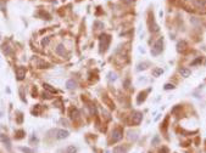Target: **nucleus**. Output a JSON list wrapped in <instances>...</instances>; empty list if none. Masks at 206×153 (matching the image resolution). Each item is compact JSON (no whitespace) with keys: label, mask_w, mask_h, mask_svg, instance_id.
<instances>
[{"label":"nucleus","mask_w":206,"mask_h":153,"mask_svg":"<svg viewBox=\"0 0 206 153\" xmlns=\"http://www.w3.org/2000/svg\"><path fill=\"white\" fill-rule=\"evenodd\" d=\"M0 140H1V142L4 144L5 147L7 148V151H11V141H10L9 137L4 134H0Z\"/></svg>","instance_id":"7"},{"label":"nucleus","mask_w":206,"mask_h":153,"mask_svg":"<svg viewBox=\"0 0 206 153\" xmlns=\"http://www.w3.org/2000/svg\"><path fill=\"white\" fill-rule=\"evenodd\" d=\"M66 153H77V148L73 145H70V146L66 147Z\"/></svg>","instance_id":"18"},{"label":"nucleus","mask_w":206,"mask_h":153,"mask_svg":"<svg viewBox=\"0 0 206 153\" xmlns=\"http://www.w3.org/2000/svg\"><path fill=\"white\" fill-rule=\"evenodd\" d=\"M23 136H24V131H23V130H17V131L15 132V137H16L17 140L23 139Z\"/></svg>","instance_id":"17"},{"label":"nucleus","mask_w":206,"mask_h":153,"mask_svg":"<svg viewBox=\"0 0 206 153\" xmlns=\"http://www.w3.org/2000/svg\"><path fill=\"white\" fill-rule=\"evenodd\" d=\"M43 95H44V96H43V97H44V98H45V97H47V98H50V97H51V96H50V94L44 93V94H43Z\"/></svg>","instance_id":"32"},{"label":"nucleus","mask_w":206,"mask_h":153,"mask_svg":"<svg viewBox=\"0 0 206 153\" xmlns=\"http://www.w3.org/2000/svg\"><path fill=\"white\" fill-rule=\"evenodd\" d=\"M199 62H201V58H198V60H195L194 62H193V65H196V63H199Z\"/></svg>","instance_id":"33"},{"label":"nucleus","mask_w":206,"mask_h":153,"mask_svg":"<svg viewBox=\"0 0 206 153\" xmlns=\"http://www.w3.org/2000/svg\"><path fill=\"white\" fill-rule=\"evenodd\" d=\"M127 151H128V146H116L112 153H127Z\"/></svg>","instance_id":"9"},{"label":"nucleus","mask_w":206,"mask_h":153,"mask_svg":"<svg viewBox=\"0 0 206 153\" xmlns=\"http://www.w3.org/2000/svg\"><path fill=\"white\" fill-rule=\"evenodd\" d=\"M0 117H1V112H0Z\"/></svg>","instance_id":"35"},{"label":"nucleus","mask_w":206,"mask_h":153,"mask_svg":"<svg viewBox=\"0 0 206 153\" xmlns=\"http://www.w3.org/2000/svg\"><path fill=\"white\" fill-rule=\"evenodd\" d=\"M78 116H79L78 109H77V108H75V107H72V108L70 109V118L72 119V120H75V119H77V118H78Z\"/></svg>","instance_id":"11"},{"label":"nucleus","mask_w":206,"mask_h":153,"mask_svg":"<svg viewBox=\"0 0 206 153\" xmlns=\"http://www.w3.org/2000/svg\"><path fill=\"white\" fill-rule=\"evenodd\" d=\"M26 72H27V70H26L24 67H17V68H16V79L20 80V81L23 80L24 77H26Z\"/></svg>","instance_id":"5"},{"label":"nucleus","mask_w":206,"mask_h":153,"mask_svg":"<svg viewBox=\"0 0 206 153\" xmlns=\"http://www.w3.org/2000/svg\"><path fill=\"white\" fill-rule=\"evenodd\" d=\"M94 26H95V27H100V28H103V27H104V24L101 23V22H98V21H96V22L94 23Z\"/></svg>","instance_id":"29"},{"label":"nucleus","mask_w":206,"mask_h":153,"mask_svg":"<svg viewBox=\"0 0 206 153\" xmlns=\"http://www.w3.org/2000/svg\"><path fill=\"white\" fill-rule=\"evenodd\" d=\"M150 32H153V33L159 32V26L154 22V19H153V24H150Z\"/></svg>","instance_id":"19"},{"label":"nucleus","mask_w":206,"mask_h":153,"mask_svg":"<svg viewBox=\"0 0 206 153\" xmlns=\"http://www.w3.org/2000/svg\"><path fill=\"white\" fill-rule=\"evenodd\" d=\"M122 137H123V131H122V129L117 128V129L112 130V132H111V142L116 144L118 141H121Z\"/></svg>","instance_id":"3"},{"label":"nucleus","mask_w":206,"mask_h":153,"mask_svg":"<svg viewBox=\"0 0 206 153\" xmlns=\"http://www.w3.org/2000/svg\"><path fill=\"white\" fill-rule=\"evenodd\" d=\"M179 74L182 75L183 78H188L192 74V70L189 69V68H179Z\"/></svg>","instance_id":"10"},{"label":"nucleus","mask_w":206,"mask_h":153,"mask_svg":"<svg viewBox=\"0 0 206 153\" xmlns=\"http://www.w3.org/2000/svg\"><path fill=\"white\" fill-rule=\"evenodd\" d=\"M157 142H159V137H157V136H155L154 141H153V145H156V144H157Z\"/></svg>","instance_id":"31"},{"label":"nucleus","mask_w":206,"mask_h":153,"mask_svg":"<svg viewBox=\"0 0 206 153\" xmlns=\"http://www.w3.org/2000/svg\"><path fill=\"white\" fill-rule=\"evenodd\" d=\"M167 152H168V148H167V147H164V148H161L159 151V153H167Z\"/></svg>","instance_id":"28"},{"label":"nucleus","mask_w":206,"mask_h":153,"mask_svg":"<svg viewBox=\"0 0 206 153\" xmlns=\"http://www.w3.org/2000/svg\"><path fill=\"white\" fill-rule=\"evenodd\" d=\"M19 149L23 153H34V151L32 148H29V147H19Z\"/></svg>","instance_id":"21"},{"label":"nucleus","mask_w":206,"mask_h":153,"mask_svg":"<svg viewBox=\"0 0 206 153\" xmlns=\"http://www.w3.org/2000/svg\"><path fill=\"white\" fill-rule=\"evenodd\" d=\"M43 86H44V89L48 90V91H50V93H52V94H56V89L51 88V85H49V84H44Z\"/></svg>","instance_id":"20"},{"label":"nucleus","mask_w":206,"mask_h":153,"mask_svg":"<svg viewBox=\"0 0 206 153\" xmlns=\"http://www.w3.org/2000/svg\"><path fill=\"white\" fill-rule=\"evenodd\" d=\"M66 88L68 89V90H73V89L77 88V83H76L73 79H70V80L66 81Z\"/></svg>","instance_id":"12"},{"label":"nucleus","mask_w":206,"mask_h":153,"mask_svg":"<svg viewBox=\"0 0 206 153\" xmlns=\"http://www.w3.org/2000/svg\"><path fill=\"white\" fill-rule=\"evenodd\" d=\"M146 66H148V63H140V65H138V70L146 69Z\"/></svg>","instance_id":"25"},{"label":"nucleus","mask_w":206,"mask_h":153,"mask_svg":"<svg viewBox=\"0 0 206 153\" xmlns=\"http://www.w3.org/2000/svg\"><path fill=\"white\" fill-rule=\"evenodd\" d=\"M162 73H164V69H162V68H154V69H153V75H154V77H160Z\"/></svg>","instance_id":"16"},{"label":"nucleus","mask_w":206,"mask_h":153,"mask_svg":"<svg viewBox=\"0 0 206 153\" xmlns=\"http://www.w3.org/2000/svg\"><path fill=\"white\" fill-rule=\"evenodd\" d=\"M3 51H4L6 55H11V52H12V51L10 50V47L6 46V45H4V46H3Z\"/></svg>","instance_id":"22"},{"label":"nucleus","mask_w":206,"mask_h":153,"mask_svg":"<svg viewBox=\"0 0 206 153\" xmlns=\"http://www.w3.org/2000/svg\"><path fill=\"white\" fill-rule=\"evenodd\" d=\"M61 123H64V124H65V126H67V124H68V121L65 120V119H61Z\"/></svg>","instance_id":"34"},{"label":"nucleus","mask_w":206,"mask_h":153,"mask_svg":"<svg viewBox=\"0 0 206 153\" xmlns=\"http://www.w3.org/2000/svg\"><path fill=\"white\" fill-rule=\"evenodd\" d=\"M165 90H172V89H174V85L173 84H169V83H167V84H165Z\"/></svg>","instance_id":"23"},{"label":"nucleus","mask_w":206,"mask_h":153,"mask_svg":"<svg viewBox=\"0 0 206 153\" xmlns=\"http://www.w3.org/2000/svg\"><path fill=\"white\" fill-rule=\"evenodd\" d=\"M110 42H111L110 35H108V34H103V35H100V51H101V52H104V51L108 50L109 45H110Z\"/></svg>","instance_id":"2"},{"label":"nucleus","mask_w":206,"mask_h":153,"mask_svg":"<svg viewBox=\"0 0 206 153\" xmlns=\"http://www.w3.org/2000/svg\"><path fill=\"white\" fill-rule=\"evenodd\" d=\"M49 40H50L49 38H44L42 40V46H47L48 44H49Z\"/></svg>","instance_id":"26"},{"label":"nucleus","mask_w":206,"mask_h":153,"mask_svg":"<svg viewBox=\"0 0 206 153\" xmlns=\"http://www.w3.org/2000/svg\"><path fill=\"white\" fill-rule=\"evenodd\" d=\"M187 49V43L185 42H179L177 44V51L178 52H182V51H184Z\"/></svg>","instance_id":"14"},{"label":"nucleus","mask_w":206,"mask_h":153,"mask_svg":"<svg viewBox=\"0 0 206 153\" xmlns=\"http://www.w3.org/2000/svg\"><path fill=\"white\" fill-rule=\"evenodd\" d=\"M116 79H117V75L115 74V73H113V74L112 73H110V74H109V80H110V81H112V80L115 81Z\"/></svg>","instance_id":"24"},{"label":"nucleus","mask_w":206,"mask_h":153,"mask_svg":"<svg viewBox=\"0 0 206 153\" xmlns=\"http://www.w3.org/2000/svg\"><path fill=\"white\" fill-rule=\"evenodd\" d=\"M149 91H150V89L148 90V91H145V93H140V94H139V96H138V98H137V103H138V105H140L141 102L145 101V98H146V93H149Z\"/></svg>","instance_id":"13"},{"label":"nucleus","mask_w":206,"mask_h":153,"mask_svg":"<svg viewBox=\"0 0 206 153\" xmlns=\"http://www.w3.org/2000/svg\"><path fill=\"white\" fill-rule=\"evenodd\" d=\"M68 130H65V129H60V130H56V139L57 140H64L66 137H68Z\"/></svg>","instance_id":"6"},{"label":"nucleus","mask_w":206,"mask_h":153,"mask_svg":"<svg viewBox=\"0 0 206 153\" xmlns=\"http://www.w3.org/2000/svg\"><path fill=\"white\" fill-rule=\"evenodd\" d=\"M16 121H17L19 124H21V123L23 121V116H22V113H19V118H17V120Z\"/></svg>","instance_id":"27"},{"label":"nucleus","mask_w":206,"mask_h":153,"mask_svg":"<svg viewBox=\"0 0 206 153\" xmlns=\"http://www.w3.org/2000/svg\"><path fill=\"white\" fill-rule=\"evenodd\" d=\"M162 50H164V38H160L159 40L155 43L154 47L151 49V55L157 56V55H160V54L162 52Z\"/></svg>","instance_id":"1"},{"label":"nucleus","mask_w":206,"mask_h":153,"mask_svg":"<svg viewBox=\"0 0 206 153\" xmlns=\"http://www.w3.org/2000/svg\"><path fill=\"white\" fill-rule=\"evenodd\" d=\"M56 52L60 56H65L66 55V50H65V47H64V45H59V46L56 47Z\"/></svg>","instance_id":"15"},{"label":"nucleus","mask_w":206,"mask_h":153,"mask_svg":"<svg viewBox=\"0 0 206 153\" xmlns=\"http://www.w3.org/2000/svg\"><path fill=\"white\" fill-rule=\"evenodd\" d=\"M141 120H143V113H140V112H134V113L132 114V124L139 125Z\"/></svg>","instance_id":"4"},{"label":"nucleus","mask_w":206,"mask_h":153,"mask_svg":"<svg viewBox=\"0 0 206 153\" xmlns=\"http://www.w3.org/2000/svg\"><path fill=\"white\" fill-rule=\"evenodd\" d=\"M194 6L199 10H206V0H192Z\"/></svg>","instance_id":"8"},{"label":"nucleus","mask_w":206,"mask_h":153,"mask_svg":"<svg viewBox=\"0 0 206 153\" xmlns=\"http://www.w3.org/2000/svg\"><path fill=\"white\" fill-rule=\"evenodd\" d=\"M179 108H181V106H179V105H178V106H176V107L173 108V109H172V113H176V112H177L178 109H179Z\"/></svg>","instance_id":"30"}]
</instances>
